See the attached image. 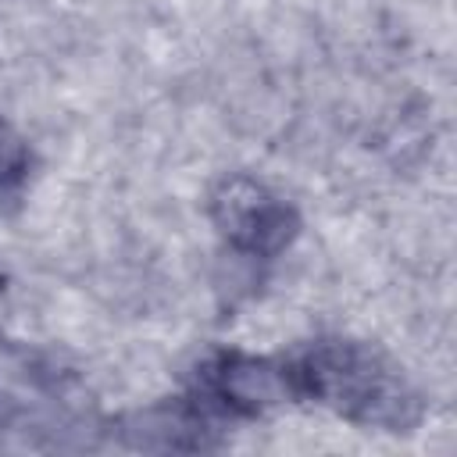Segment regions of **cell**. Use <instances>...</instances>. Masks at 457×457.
Here are the masks:
<instances>
[{"label": "cell", "mask_w": 457, "mask_h": 457, "mask_svg": "<svg viewBox=\"0 0 457 457\" xmlns=\"http://www.w3.org/2000/svg\"><path fill=\"white\" fill-rule=\"evenodd\" d=\"M289 396H311L314 403L332 407L336 414L407 432L418 421V396L400 375L396 364H389L378 350L353 339H321L303 346L293 361L282 364Z\"/></svg>", "instance_id": "cell-1"}, {"label": "cell", "mask_w": 457, "mask_h": 457, "mask_svg": "<svg viewBox=\"0 0 457 457\" xmlns=\"http://www.w3.org/2000/svg\"><path fill=\"white\" fill-rule=\"evenodd\" d=\"M211 214L221 236L246 253L271 257L296 236L293 207L278 193H271L268 186L246 175H232L214 189Z\"/></svg>", "instance_id": "cell-2"}]
</instances>
